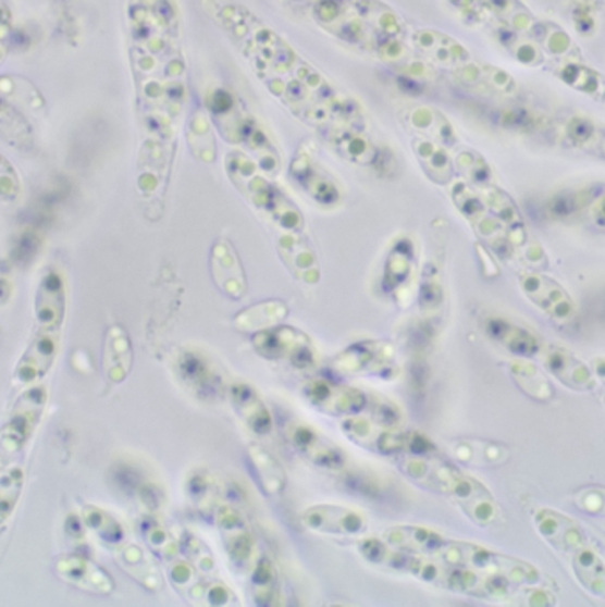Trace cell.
<instances>
[{
    "label": "cell",
    "mask_w": 605,
    "mask_h": 607,
    "mask_svg": "<svg viewBox=\"0 0 605 607\" xmlns=\"http://www.w3.org/2000/svg\"><path fill=\"white\" fill-rule=\"evenodd\" d=\"M257 352L271 360L288 361L291 366L308 367L316 360L312 344L296 327H268L254 337Z\"/></svg>",
    "instance_id": "cell-1"
},
{
    "label": "cell",
    "mask_w": 605,
    "mask_h": 607,
    "mask_svg": "<svg viewBox=\"0 0 605 607\" xmlns=\"http://www.w3.org/2000/svg\"><path fill=\"white\" fill-rule=\"evenodd\" d=\"M229 176L232 183L245 194L246 199L257 208L270 209L279 188H274L270 181L266 179L262 169L257 162L245 157L243 152L234 151L227 154Z\"/></svg>",
    "instance_id": "cell-2"
},
{
    "label": "cell",
    "mask_w": 605,
    "mask_h": 607,
    "mask_svg": "<svg viewBox=\"0 0 605 607\" xmlns=\"http://www.w3.org/2000/svg\"><path fill=\"white\" fill-rule=\"evenodd\" d=\"M291 174L313 200L321 205H335L341 200V188L332 174L307 149H299L291 163Z\"/></svg>",
    "instance_id": "cell-3"
},
{
    "label": "cell",
    "mask_w": 605,
    "mask_h": 607,
    "mask_svg": "<svg viewBox=\"0 0 605 607\" xmlns=\"http://www.w3.org/2000/svg\"><path fill=\"white\" fill-rule=\"evenodd\" d=\"M305 397L313 408L326 414H358L367 408L363 392L324 380L308 383Z\"/></svg>",
    "instance_id": "cell-4"
},
{
    "label": "cell",
    "mask_w": 605,
    "mask_h": 607,
    "mask_svg": "<svg viewBox=\"0 0 605 607\" xmlns=\"http://www.w3.org/2000/svg\"><path fill=\"white\" fill-rule=\"evenodd\" d=\"M520 285L526 296L544 310L548 318H553L554 321H570L573 318L576 307L567 290L547 276L526 273L524 276H520Z\"/></svg>",
    "instance_id": "cell-5"
},
{
    "label": "cell",
    "mask_w": 605,
    "mask_h": 607,
    "mask_svg": "<svg viewBox=\"0 0 605 607\" xmlns=\"http://www.w3.org/2000/svg\"><path fill=\"white\" fill-rule=\"evenodd\" d=\"M287 437L302 456L326 470H341L346 464V457L332 442H328L321 432L313 431L307 423L291 422L287 428Z\"/></svg>",
    "instance_id": "cell-6"
},
{
    "label": "cell",
    "mask_w": 605,
    "mask_h": 607,
    "mask_svg": "<svg viewBox=\"0 0 605 607\" xmlns=\"http://www.w3.org/2000/svg\"><path fill=\"white\" fill-rule=\"evenodd\" d=\"M542 360L548 374L554 375L561 385L573 392H590L595 388V374L584 361L561 347L542 349Z\"/></svg>",
    "instance_id": "cell-7"
},
{
    "label": "cell",
    "mask_w": 605,
    "mask_h": 607,
    "mask_svg": "<svg viewBox=\"0 0 605 607\" xmlns=\"http://www.w3.org/2000/svg\"><path fill=\"white\" fill-rule=\"evenodd\" d=\"M177 372L186 386L203 399H211L223 392V375L213 361L200 352L186 351L177 361Z\"/></svg>",
    "instance_id": "cell-8"
},
{
    "label": "cell",
    "mask_w": 605,
    "mask_h": 607,
    "mask_svg": "<svg viewBox=\"0 0 605 607\" xmlns=\"http://www.w3.org/2000/svg\"><path fill=\"white\" fill-rule=\"evenodd\" d=\"M392 360V347L381 342H360L336 358L333 366L346 374L381 372Z\"/></svg>",
    "instance_id": "cell-9"
},
{
    "label": "cell",
    "mask_w": 605,
    "mask_h": 607,
    "mask_svg": "<svg viewBox=\"0 0 605 607\" xmlns=\"http://www.w3.org/2000/svg\"><path fill=\"white\" fill-rule=\"evenodd\" d=\"M542 535L551 542L556 549L572 555L573 550L587 546V533L581 524H577L572 519L565 518L556 510H540L534 518Z\"/></svg>",
    "instance_id": "cell-10"
},
{
    "label": "cell",
    "mask_w": 605,
    "mask_h": 607,
    "mask_svg": "<svg viewBox=\"0 0 605 607\" xmlns=\"http://www.w3.org/2000/svg\"><path fill=\"white\" fill-rule=\"evenodd\" d=\"M485 332L492 340H496L506 351L519 358H534L542 352V342L526 327L505 321V319L492 318L485 324Z\"/></svg>",
    "instance_id": "cell-11"
},
{
    "label": "cell",
    "mask_w": 605,
    "mask_h": 607,
    "mask_svg": "<svg viewBox=\"0 0 605 607\" xmlns=\"http://www.w3.org/2000/svg\"><path fill=\"white\" fill-rule=\"evenodd\" d=\"M321 134L335 146L342 157L353 163H372L375 160V146L360 129L350 128L344 121H335L321 129Z\"/></svg>",
    "instance_id": "cell-12"
},
{
    "label": "cell",
    "mask_w": 605,
    "mask_h": 607,
    "mask_svg": "<svg viewBox=\"0 0 605 607\" xmlns=\"http://www.w3.org/2000/svg\"><path fill=\"white\" fill-rule=\"evenodd\" d=\"M412 39H415V47L435 64L446 67H460L468 64V50L455 39L448 38L446 34L420 30L412 36Z\"/></svg>",
    "instance_id": "cell-13"
},
{
    "label": "cell",
    "mask_w": 605,
    "mask_h": 607,
    "mask_svg": "<svg viewBox=\"0 0 605 607\" xmlns=\"http://www.w3.org/2000/svg\"><path fill=\"white\" fill-rule=\"evenodd\" d=\"M404 123L420 138H427L440 146H454L455 134L452 124L431 107H412L404 112Z\"/></svg>",
    "instance_id": "cell-14"
},
{
    "label": "cell",
    "mask_w": 605,
    "mask_h": 607,
    "mask_svg": "<svg viewBox=\"0 0 605 607\" xmlns=\"http://www.w3.org/2000/svg\"><path fill=\"white\" fill-rule=\"evenodd\" d=\"M211 267H213L214 281L222 290L232 298H242L246 289L245 276L234 248L227 241H218L214 245Z\"/></svg>",
    "instance_id": "cell-15"
},
{
    "label": "cell",
    "mask_w": 605,
    "mask_h": 607,
    "mask_svg": "<svg viewBox=\"0 0 605 607\" xmlns=\"http://www.w3.org/2000/svg\"><path fill=\"white\" fill-rule=\"evenodd\" d=\"M305 522H307L308 528L318 530V532L353 535V533H360L365 530V521L361 516L353 512V510H347V508H312L305 516Z\"/></svg>",
    "instance_id": "cell-16"
},
{
    "label": "cell",
    "mask_w": 605,
    "mask_h": 607,
    "mask_svg": "<svg viewBox=\"0 0 605 607\" xmlns=\"http://www.w3.org/2000/svg\"><path fill=\"white\" fill-rule=\"evenodd\" d=\"M231 399L237 414L243 418V422L248 425L250 431L257 432V434H268L271 431L273 420H271L270 411L266 409L264 404L250 386L243 385V383L232 385Z\"/></svg>",
    "instance_id": "cell-17"
},
{
    "label": "cell",
    "mask_w": 605,
    "mask_h": 607,
    "mask_svg": "<svg viewBox=\"0 0 605 607\" xmlns=\"http://www.w3.org/2000/svg\"><path fill=\"white\" fill-rule=\"evenodd\" d=\"M44 399L36 400L27 414H16L11 423H8L0 431V470L10 462L11 457H15L16 451L24 446L25 439L29 437L30 431L38 422V414L41 413Z\"/></svg>",
    "instance_id": "cell-18"
},
{
    "label": "cell",
    "mask_w": 605,
    "mask_h": 607,
    "mask_svg": "<svg viewBox=\"0 0 605 607\" xmlns=\"http://www.w3.org/2000/svg\"><path fill=\"white\" fill-rule=\"evenodd\" d=\"M572 567L579 583L596 597H605V563L590 544L573 550Z\"/></svg>",
    "instance_id": "cell-19"
},
{
    "label": "cell",
    "mask_w": 605,
    "mask_h": 607,
    "mask_svg": "<svg viewBox=\"0 0 605 607\" xmlns=\"http://www.w3.org/2000/svg\"><path fill=\"white\" fill-rule=\"evenodd\" d=\"M59 572L81 589L100 593H109L112 590V581L109 575L101 572L100 567L90 563L86 558H78V556L64 558L59 561Z\"/></svg>",
    "instance_id": "cell-20"
},
{
    "label": "cell",
    "mask_w": 605,
    "mask_h": 607,
    "mask_svg": "<svg viewBox=\"0 0 605 607\" xmlns=\"http://www.w3.org/2000/svg\"><path fill=\"white\" fill-rule=\"evenodd\" d=\"M412 149L420 160V165L427 172V176L440 185H446L454 177V163L449 160L448 152L440 144L417 137L412 140Z\"/></svg>",
    "instance_id": "cell-21"
},
{
    "label": "cell",
    "mask_w": 605,
    "mask_h": 607,
    "mask_svg": "<svg viewBox=\"0 0 605 607\" xmlns=\"http://www.w3.org/2000/svg\"><path fill=\"white\" fill-rule=\"evenodd\" d=\"M242 143L246 148H250L254 157L257 158V165L268 174H276L282 166V160L276 149H274L271 138L262 132L257 121L246 117L245 126L242 132Z\"/></svg>",
    "instance_id": "cell-22"
},
{
    "label": "cell",
    "mask_w": 605,
    "mask_h": 607,
    "mask_svg": "<svg viewBox=\"0 0 605 607\" xmlns=\"http://www.w3.org/2000/svg\"><path fill=\"white\" fill-rule=\"evenodd\" d=\"M355 8L365 20V24L369 25L379 38H400L403 22L388 5L381 4L378 0H358Z\"/></svg>",
    "instance_id": "cell-23"
},
{
    "label": "cell",
    "mask_w": 605,
    "mask_h": 607,
    "mask_svg": "<svg viewBox=\"0 0 605 607\" xmlns=\"http://www.w3.org/2000/svg\"><path fill=\"white\" fill-rule=\"evenodd\" d=\"M598 197H601V191L596 190V186L591 185L559 191L547 202L548 216L568 219V216L581 213L582 209L593 205Z\"/></svg>",
    "instance_id": "cell-24"
},
{
    "label": "cell",
    "mask_w": 605,
    "mask_h": 607,
    "mask_svg": "<svg viewBox=\"0 0 605 607\" xmlns=\"http://www.w3.org/2000/svg\"><path fill=\"white\" fill-rule=\"evenodd\" d=\"M565 135L577 148L605 160V128L601 124L584 117H572L565 124Z\"/></svg>",
    "instance_id": "cell-25"
},
{
    "label": "cell",
    "mask_w": 605,
    "mask_h": 607,
    "mask_svg": "<svg viewBox=\"0 0 605 607\" xmlns=\"http://www.w3.org/2000/svg\"><path fill=\"white\" fill-rule=\"evenodd\" d=\"M510 374L516 380L519 388L533 399L548 400L553 397V386L548 383L544 372L539 371L536 366H533L530 361H526V358L511 361Z\"/></svg>",
    "instance_id": "cell-26"
},
{
    "label": "cell",
    "mask_w": 605,
    "mask_h": 607,
    "mask_svg": "<svg viewBox=\"0 0 605 607\" xmlns=\"http://www.w3.org/2000/svg\"><path fill=\"white\" fill-rule=\"evenodd\" d=\"M104 355H114V358H104V367H107L110 380H123L132 366V347H129L128 337L124 335L123 330H119V327L110 330Z\"/></svg>",
    "instance_id": "cell-27"
},
{
    "label": "cell",
    "mask_w": 605,
    "mask_h": 607,
    "mask_svg": "<svg viewBox=\"0 0 605 607\" xmlns=\"http://www.w3.org/2000/svg\"><path fill=\"white\" fill-rule=\"evenodd\" d=\"M287 315V307L282 301H264L242 312L236 324L243 330H268Z\"/></svg>",
    "instance_id": "cell-28"
},
{
    "label": "cell",
    "mask_w": 605,
    "mask_h": 607,
    "mask_svg": "<svg viewBox=\"0 0 605 607\" xmlns=\"http://www.w3.org/2000/svg\"><path fill=\"white\" fill-rule=\"evenodd\" d=\"M454 454L468 464H496L506 459V451L502 446L489 445V443H460Z\"/></svg>",
    "instance_id": "cell-29"
},
{
    "label": "cell",
    "mask_w": 605,
    "mask_h": 607,
    "mask_svg": "<svg viewBox=\"0 0 605 607\" xmlns=\"http://www.w3.org/2000/svg\"><path fill=\"white\" fill-rule=\"evenodd\" d=\"M20 490H22V471H10L0 480V524L13 512L18 501Z\"/></svg>",
    "instance_id": "cell-30"
},
{
    "label": "cell",
    "mask_w": 605,
    "mask_h": 607,
    "mask_svg": "<svg viewBox=\"0 0 605 607\" xmlns=\"http://www.w3.org/2000/svg\"><path fill=\"white\" fill-rule=\"evenodd\" d=\"M485 202L491 205L492 209L496 211L497 216H499V220L508 223L511 228L522 227L516 206L511 205V200L508 199L503 191L496 190V188H491V190H487Z\"/></svg>",
    "instance_id": "cell-31"
},
{
    "label": "cell",
    "mask_w": 605,
    "mask_h": 607,
    "mask_svg": "<svg viewBox=\"0 0 605 607\" xmlns=\"http://www.w3.org/2000/svg\"><path fill=\"white\" fill-rule=\"evenodd\" d=\"M457 166L474 183H483V181L489 179V165L483 162L482 158L478 157L477 152H460L457 157Z\"/></svg>",
    "instance_id": "cell-32"
},
{
    "label": "cell",
    "mask_w": 605,
    "mask_h": 607,
    "mask_svg": "<svg viewBox=\"0 0 605 607\" xmlns=\"http://www.w3.org/2000/svg\"><path fill=\"white\" fill-rule=\"evenodd\" d=\"M577 505L588 513L605 516V490L604 487H590L577 496Z\"/></svg>",
    "instance_id": "cell-33"
},
{
    "label": "cell",
    "mask_w": 605,
    "mask_h": 607,
    "mask_svg": "<svg viewBox=\"0 0 605 607\" xmlns=\"http://www.w3.org/2000/svg\"><path fill=\"white\" fill-rule=\"evenodd\" d=\"M591 219L598 227L605 228V195L591 205Z\"/></svg>",
    "instance_id": "cell-34"
},
{
    "label": "cell",
    "mask_w": 605,
    "mask_h": 607,
    "mask_svg": "<svg viewBox=\"0 0 605 607\" xmlns=\"http://www.w3.org/2000/svg\"><path fill=\"white\" fill-rule=\"evenodd\" d=\"M591 369H593V374L605 383V358H595L593 363H591Z\"/></svg>",
    "instance_id": "cell-35"
},
{
    "label": "cell",
    "mask_w": 605,
    "mask_h": 607,
    "mask_svg": "<svg viewBox=\"0 0 605 607\" xmlns=\"http://www.w3.org/2000/svg\"><path fill=\"white\" fill-rule=\"evenodd\" d=\"M293 2H307V0H293Z\"/></svg>",
    "instance_id": "cell-36"
},
{
    "label": "cell",
    "mask_w": 605,
    "mask_h": 607,
    "mask_svg": "<svg viewBox=\"0 0 605 607\" xmlns=\"http://www.w3.org/2000/svg\"><path fill=\"white\" fill-rule=\"evenodd\" d=\"M604 404H605V395H604Z\"/></svg>",
    "instance_id": "cell-37"
}]
</instances>
